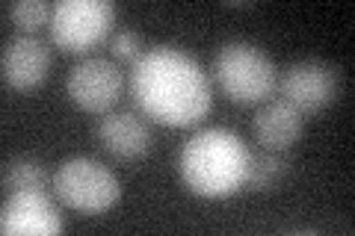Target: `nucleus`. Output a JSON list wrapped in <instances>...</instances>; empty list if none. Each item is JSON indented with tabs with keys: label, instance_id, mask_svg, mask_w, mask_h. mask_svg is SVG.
Here are the masks:
<instances>
[{
	"label": "nucleus",
	"instance_id": "12",
	"mask_svg": "<svg viewBox=\"0 0 355 236\" xmlns=\"http://www.w3.org/2000/svg\"><path fill=\"white\" fill-rule=\"evenodd\" d=\"M48 186V168L36 156H9L3 163V189L6 195L12 192H44Z\"/></svg>",
	"mask_w": 355,
	"mask_h": 236
},
{
	"label": "nucleus",
	"instance_id": "13",
	"mask_svg": "<svg viewBox=\"0 0 355 236\" xmlns=\"http://www.w3.org/2000/svg\"><path fill=\"white\" fill-rule=\"evenodd\" d=\"M287 177V160L279 151H263V154H252L249 156V168H246V183L254 192H270Z\"/></svg>",
	"mask_w": 355,
	"mask_h": 236
},
{
	"label": "nucleus",
	"instance_id": "2",
	"mask_svg": "<svg viewBox=\"0 0 355 236\" xmlns=\"http://www.w3.org/2000/svg\"><path fill=\"white\" fill-rule=\"evenodd\" d=\"M249 148L234 130L228 127H202L196 130L181 148L184 183L202 198H225L234 195L246 183Z\"/></svg>",
	"mask_w": 355,
	"mask_h": 236
},
{
	"label": "nucleus",
	"instance_id": "1",
	"mask_svg": "<svg viewBox=\"0 0 355 236\" xmlns=\"http://www.w3.org/2000/svg\"><path fill=\"white\" fill-rule=\"evenodd\" d=\"M130 95L148 118L166 127H193L214 104L207 71L172 44L142 51L130 69Z\"/></svg>",
	"mask_w": 355,
	"mask_h": 236
},
{
	"label": "nucleus",
	"instance_id": "9",
	"mask_svg": "<svg viewBox=\"0 0 355 236\" xmlns=\"http://www.w3.org/2000/svg\"><path fill=\"white\" fill-rule=\"evenodd\" d=\"M0 230L48 236L62 230V216L44 192H12L6 195L3 212H0Z\"/></svg>",
	"mask_w": 355,
	"mask_h": 236
},
{
	"label": "nucleus",
	"instance_id": "8",
	"mask_svg": "<svg viewBox=\"0 0 355 236\" xmlns=\"http://www.w3.org/2000/svg\"><path fill=\"white\" fill-rule=\"evenodd\" d=\"M53 62L51 44L42 36H15L3 44L0 53V71H3L6 86L12 89H36L48 80Z\"/></svg>",
	"mask_w": 355,
	"mask_h": 236
},
{
	"label": "nucleus",
	"instance_id": "11",
	"mask_svg": "<svg viewBox=\"0 0 355 236\" xmlns=\"http://www.w3.org/2000/svg\"><path fill=\"white\" fill-rule=\"evenodd\" d=\"M252 133L263 151H287L302 136V112L284 98L263 100L252 118Z\"/></svg>",
	"mask_w": 355,
	"mask_h": 236
},
{
	"label": "nucleus",
	"instance_id": "7",
	"mask_svg": "<svg viewBox=\"0 0 355 236\" xmlns=\"http://www.w3.org/2000/svg\"><path fill=\"white\" fill-rule=\"evenodd\" d=\"M125 74L107 56H83L65 77V95L86 112H107L121 98Z\"/></svg>",
	"mask_w": 355,
	"mask_h": 236
},
{
	"label": "nucleus",
	"instance_id": "10",
	"mask_svg": "<svg viewBox=\"0 0 355 236\" xmlns=\"http://www.w3.org/2000/svg\"><path fill=\"white\" fill-rule=\"evenodd\" d=\"M98 142L119 160H139L151 151V127L133 109H116L98 121Z\"/></svg>",
	"mask_w": 355,
	"mask_h": 236
},
{
	"label": "nucleus",
	"instance_id": "3",
	"mask_svg": "<svg viewBox=\"0 0 355 236\" xmlns=\"http://www.w3.org/2000/svg\"><path fill=\"white\" fill-rule=\"evenodd\" d=\"M214 80L234 104H263L275 89V62L252 42H225L214 56Z\"/></svg>",
	"mask_w": 355,
	"mask_h": 236
},
{
	"label": "nucleus",
	"instance_id": "14",
	"mask_svg": "<svg viewBox=\"0 0 355 236\" xmlns=\"http://www.w3.org/2000/svg\"><path fill=\"white\" fill-rule=\"evenodd\" d=\"M53 6L48 0H18V3H6L9 21L24 33V36H39V27L51 24Z\"/></svg>",
	"mask_w": 355,
	"mask_h": 236
},
{
	"label": "nucleus",
	"instance_id": "6",
	"mask_svg": "<svg viewBox=\"0 0 355 236\" xmlns=\"http://www.w3.org/2000/svg\"><path fill=\"white\" fill-rule=\"evenodd\" d=\"M275 86L287 104H293L302 116H308V112L326 109L338 98L340 77L335 65L323 60H299L287 65Z\"/></svg>",
	"mask_w": 355,
	"mask_h": 236
},
{
	"label": "nucleus",
	"instance_id": "15",
	"mask_svg": "<svg viewBox=\"0 0 355 236\" xmlns=\"http://www.w3.org/2000/svg\"><path fill=\"white\" fill-rule=\"evenodd\" d=\"M107 48L113 53V60L121 62H137L142 56V36L133 30H113L107 39Z\"/></svg>",
	"mask_w": 355,
	"mask_h": 236
},
{
	"label": "nucleus",
	"instance_id": "5",
	"mask_svg": "<svg viewBox=\"0 0 355 236\" xmlns=\"http://www.w3.org/2000/svg\"><path fill=\"white\" fill-rule=\"evenodd\" d=\"M116 6L110 0H60L51 12V42L65 53H83L110 39Z\"/></svg>",
	"mask_w": 355,
	"mask_h": 236
},
{
	"label": "nucleus",
	"instance_id": "4",
	"mask_svg": "<svg viewBox=\"0 0 355 236\" xmlns=\"http://www.w3.org/2000/svg\"><path fill=\"white\" fill-rule=\"evenodd\" d=\"M53 192L77 212H104L119 201L121 183L116 172L92 156H69L53 172Z\"/></svg>",
	"mask_w": 355,
	"mask_h": 236
}]
</instances>
